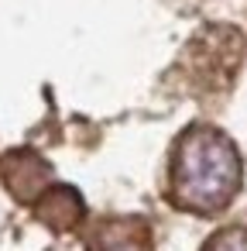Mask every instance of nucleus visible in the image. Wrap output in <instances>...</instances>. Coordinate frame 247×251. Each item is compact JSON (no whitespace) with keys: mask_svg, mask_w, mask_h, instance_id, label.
Wrapping results in <instances>:
<instances>
[{"mask_svg":"<svg viewBox=\"0 0 247 251\" xmlns=\"http://www.w3.org/2000/svg\"><path fill=\"white\" fill-rule=\"evenodd\" d=\"M86 206H83V196L72 189V186H48L42 193V200L35 203V217L52 227V230H72L79 227Z\"/></svg>","mask_w":247,"mask_h":251,"instance_id":"nucleus-5","label":"nucleus"},{"mask_svg":"<svg viewBox=\"0 0 247 251\" xmlns=\"http://www.w3.org/2000/svg\"><path fill=\"white\" fill-rule=\"evenodd\" d=\"M247 42L230 25H206L182 52V69L189 79V90L196 93H220L233 83L240 62H244Z\"/></svg>","mask_w":247,"mask_h":251,"instance_id":"nucleus-2","label":"nucleus"},{"mask_svg":"<svg viewBox=\"0 0 247 251\" xmlns=\"http://www.w3.org/2000/svg\"><path fill=\"white\" fill-rule=\"evenodd\" d=\"M90 251H151V230L141 217H110L96 220L86 230Z\"/></svg>","mask_w":247,"mask_h":251,"instance_id":"nucleus-4","label":"nucleus"},{"mask_svg":"<svg viewBox=\"0 0 247 251\" xmlns=\"http://www.w3.org/2000/svg\"><path fill=\"white\" fill-rule=\"evenodd\" d=\"M240 182L244 162L237 145L223 131L209 124H192L179 134L168 176V193L175 206L189 213H220L233 203Z\"/></svg>","mask_w":247,"mask_h":251,"instance_id":"nucleus-1","label":"nucleus"},{"mask_svg":"<svg viewBox=\"0 0 247 251\" xmlns=\"http://www.w3.org/2000/svg\"><path fill=\"white\" fill-rule=\"evenodd\" d=\"M202 251H247V227H226L206 241Z\"/></svg>","mask_w":247,"mask_h":251,"instance_id":"nucleus-6","label":"nucleus"},{"mask_svg":"<svg viewBox=\"0 0 247 251\" xmlns=\"http://www.w3.org/2000/svg\"><path fill=\"white\" fill-rule=\"evenodd\" d=\"M0 182L21 203H38L42 193L52 186V165L35 148H11L0 155Z\"/></svg>","mask_w":247,"mask_h":251,"instance_id":"nucleus-3","label":"nucleus"}]
</instances>
